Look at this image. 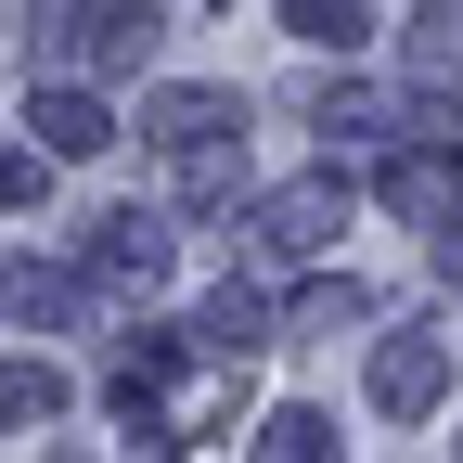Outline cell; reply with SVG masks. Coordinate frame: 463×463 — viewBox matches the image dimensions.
<instances>
[{"mask_svg":"<svg viewBox=\"0 0 463 463\" xmlns=\"http://www.w3.org/2000/svg\"><path fill=\"white\" fill-rule=\"evenodd\" d=\"M335 219H347V194H335V181H297V194H270V245H283V258H309Z\"/></svg>","mask_w":463,"mask_h":463,"instance_id":"obj_1","label":"cell"},{"mask_svg":"<svg viewBox=\"0 0 463 463\" xmlns=\"http://www.w3.org/2000/svg\"><path fill=\"white\" fill-rule=\"evenodd\" d=\"M39 142L52 155H103V103L90 90H39Z\"/></svg>","mask_w":463,"mask_h":463,"instance_id":"obj_3","label":"cell"},{"mask_svg":"<svg viewBox=\"0 0 463 463\" xmlns=\"http://www.w3.org/2000/svg\"><path fill=\"white\" fill-rule=\"evenodd\" d=\"M258 335H270V322H258V297H219V309H206V347H219V361H245Z\"/></svg>","mask_w":463,"mask_h":463,"instance_id":"obj_4","label":"cell"},{"mask_svg":"<svg viewBox=\"0 0 463 463\" xmlns=\"http://www.w3.org/2000/svg\"><path fill=\"white\" fill-rule=\"evenodd\" d=\"M297 39H361V0H297Z\"/></svg>","mask_w":463,"mask_h":463,"instance_id":"obj_5","label":"cell"},{"mask_svg":"<svg viewBox=\"0 0 463 463\" xmlns=\"http://www.w3.org/2000/svg\"><path fill=\"white\" fill-rule=\"evenodd\" d=\"M438 373H450L438 347H425V335H399L386 361H373V399H386V412H425V399H438Z\"/></svg>","mask_w":463,"mask_h":463,"instance_id":"obj_2","label":"cell"}]
</instances>
